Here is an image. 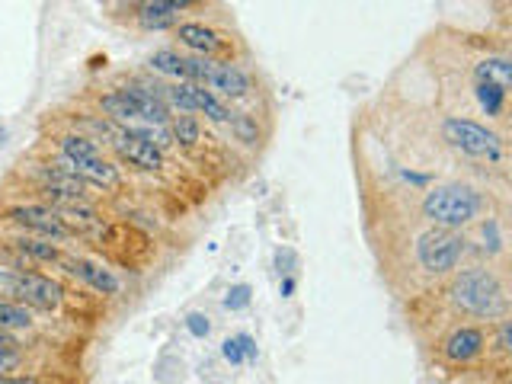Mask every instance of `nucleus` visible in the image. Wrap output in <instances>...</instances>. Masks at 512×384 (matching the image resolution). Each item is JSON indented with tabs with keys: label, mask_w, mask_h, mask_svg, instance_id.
Returning <instances> with one entry per match:
<instances>
[{
	"label": "nucleus",
	"mask_w": 512,
	"mask_h": 384,
	"mask_svg": "<svg viewBox=\"0 0 512 384\" xmlns=\"http://www.w3.org/2000/svg\"><path fill=\"white\" fill-rule=\"evenodd\" d=\"M448 298H452V304L458 311L471 314V317H500L506 311L503 285L484 266L464 269L461 276L452 282V292H448Z\"/></svg>",
	"instance_id": "1"
},
{
	"label": "nucleus",
	"mask_w": 512,
	"mask_h": 384,
	"mask_svg": "<svg viewBox=\"0 0 512 384\" xmlns=\"http://www.w3.org/2000/svg\"><path fill=\"white\" fill-rule=\"evenodd\" d=\"M58 151H61V160L68 164L80 180L87 186H103V189H112L119 183V170L112 160L103 157L100 144L87 135H77V132H68L58 138Z\"/></svg>",
	"instance_id": "2"
},
{
	"label": "nucleus",
	"mask_w": 512,
	"mask_h": 384,
	"mask_svg": "<svg viewBox=\"0 0 512 384\" xmlns=\"http://www.w3.org/2000/svg\"><path fill=\"white\" fill-rule=\"evenodd\" d=\"M480 205L484 202H480V196L468 186H439V189L426 192L423 215L432 224H439V228L455 231L461 224H471L477 218Z\"/></svg>",
	"instance_id": "3"
},
{
	"label": "nucleus",
	"mask_w": 512,
	"mask_h": 384,
	"mask_svg": "<svg viewBox=\"0 0 512 384\" xmlns=\"http://www.w3.org/2000/svg\"><path fill=\"white\" fill-rule=\"evenodd\" d=\"M461 256H464V237L445 228L423 234L420 244H416V260H420V266L432 272V276L452 272L461 263Z\"/></svg>",
	"instance_id": "4"
},
{
	"label": "nucleus",
	"mask_w": 512,
	"mask_h": 384,
	"mask_svg": "<svg viewBox=\"0 0 512 384\" xmlns=\"http://www.w3.org/2000/svg\"><path fill=\"white\" fill-rule=\"evenodd\" d=\"M442 135L448 144H455L461 154H471V157H490V160H500L503 157V141L496 138L493 132H487L484 125H477L471 119H455L448 116L442 122Z\"/></svg>",
	"instance_id": "5"
},
{
	"label": "nucleus",
	"mask_w": 512,
	"mask_h": 384,
	"mask_svg": "<svg viewBox=\"0 0 512 384\" xmlns=\"http://www.w3.org/2000/svg\"><path fill=\"white\" fill-rule=\"evenodd\" d=\"M7 221L23 228L32 237H42V240H68L71 231L64 228V221L58 218L55 208H48L45 202H29V205H13L7 208Z\"/></svg>",
	"instance_id": "6"
},
{
	"label": "nucleus",
	"mask_w": 512,
	"mask_h": 384,
	"mask_svg": "<svg viewBox=\"0 0 512 384\" xmlns=\"http://www.w3.org/2000/svg\"><path fill=\"white\" fill-rule=\"evenodd\" d=\"M61 301H64V288L55 279L42 276L36 269L16 272V304L36 311H58Z\"/></svg>",
	"instance_id": "7"
},
{
	"label": "nucleus",
	"mask_w": 512,
	"mask_h": 384,
	"mask_svg": "<svg viewBox=\"0 0 512 384\" xmlns=\"http://www.w3.org/2000/svg\"><path fill=\"white\" fill-rule=\"evenodd\" d=\"M68 276L80 279L84 285H90L93 292H100V295H116L119 292V279H116V272L100 266V263H93L87 260V256H77V253H64L61 256V263H58Z\"/></svg>",
	"instance_id": "8"
},
{
	"label": "nucleus",
	"mask_w": 512,
	"mask_h": 384,
	"mask_svg": "<svg viewBox=\"0 0 512 384\" xmlns=\"http://www.w3.org/2000/svg\"><path fill=\"white\" fill-rule=\"evenodd\" d=\"M112 148H116L119 157L128 160L132 167L151 170V173L164 167V154H160V148H154V144L141 135V128H128V132H119L116 138H112Z\"/></svg>",
	"instance_id": "9"
},
{
	"label": "nucleus",
	"mask_w": 512,
	"mask_h": 384,
	"mask_svg": "<svg viewBox=\"0 0 512 384\" xmlns=\"http://www.w3.org/2000/svg\"><path fill=\"white\" fill-rule=\"evenodd\" d=\"M202 87L221 90L224 96H231V100H240V96H247V90H250V77L240 71L237 64L208 61V71L202 77Z\"/></svg>",
	"instance_id": "10"
},
{
	"label": "nucleus",
	"mask_w": 512,
	"mask_h": 384,
	"mask_svg": "<svg viewBox=\"0 0 512 384\" xmlns=\"http://www.w3.org/2000/svg\"><path fill=\"white\" fill-rule=\"evenodd\" d=\"M442 352H445V359L455 362V365L474 362L480 352H484V330H477V327H458L442 343Z\"/></svg>",
	"instance_id": "11"
},
{
	"label": "nucleus",
	"mask_w": 512,
	"mask_h": 384,
	"mask_svg": "<svg viewBox=\"0 0 512 384\" xmlns=\"http://www.w3.org/2000/svg\"><path fill=\"white\" fill-rule=\"evenodd\" d=\"M122 90H125L128 100L135 103L138 119H148V122H154V125H167V119H170V106H167L164 100H160L157 90H154L151 84H128V87H122Z\"/></svg>",
	"instance_id": "12"
},
{
	"label": "nucleus",
	"mask_w": 512,
	"mask_h": 384,
	"mask_svg": "<svg viewBox=\"0 0 512 384\" xmlns=\"http://www.w3.org/2000/svg\"><path fill=\"white\" fill-rule=\"evenodd\" d=\"M176 39H180L186 48H192L199 58H212L215 52H221V39H218V32L215 29H208L202 23H183V26H176Z\"/></svg>",
	"instance_id": "13"
},
{
	"label": "nucleus",
	"mask_w": 512,
	"mask_h": 384,
	"mask_svg": "<svg viewBox=\"0 0 512 384\" xmlns=\"http://www.w3.org/2000/svg\"><path fill=\"white\" fill-rule=\"evenodd\" d=\"M7 247L20 253L26 263L29 260H36V263H61V256H64V250L58 244H52V240H42V237H32V234H20V237L7 240Z\"/></svg>",
	"instance_id": "14"
},
{
	"label": "nucleus",
	"mask_w": 512,
	"mask_h": 384,
	"mask_svg": "<svg viewBox=\"0 0 512 384\" xmlns=\"http://www.w3.org/2000/svg\"><path fill=\"white\" fill-rule=\"evenodd\" d=\"M189 4L183 0H154V4H141L138 7V23L144 29H167L180 20V10H186Z\"/></svg>",
	"instance_id": "15"
},
{
	"label": "nucleus",
	"mask_w": 512,
	"mask_h": 384,
	"mask_svg": "<svg viewBox=\"0 0 512 384\" xmlns=\"http://www.w3.org/2000/svg\"><path fill=\"white\" fill-rule=\"evenodd\" d=\"M100 109L106 112L112 122H135L138 119V109L125 96V90H109V93H103L100 96Z\"/></svg>",
	"instance_id": "16"
},
{
	"label": "nucleus",
	"mask_w": 512,
	"mask_h": 384,
	"mask_svg": "<svg viewBox=\"0 0 512 384\" xmlns=\"http://www.w3.org/2000/svg\"><path fill=\"white\" fill-rule=\"evenodd\" d=\"M509 80H512V71L506 58H487L477 64V84H493L500 90H509Z\"/></svg>",
	"instance_id": "17"
},
{
	"label": "nucleus",
	"mask_w": 512,
	"mask_h": 384,
	"mask_svg": "<svg viewBox=\"0 0 512 384\" xmlns=\"http://www.w3.org/2000/svg\"><path fill=\"white\" fill-rule=\"evenodd\" d=\"M32 327V311L23 308V304H13V301H0V330H29Z\"/></svg>",
	"instance_id": "18"
},
{
	"label": "nucleus",
	"mask_w": 512,
	"mask_h": 384,
	"mask_svg": "<svg viewBox=\"0 0 512 384\" xmlns=\"http://www.w3.org/2000/svg\"><path fill=\"white\" fill-rule=\"evenodd\" d=\"M151 68H154L157 74L180 77L183 84H189V77H186V58H183V55H176V52H154V55H151Z\"/></svg>",
	"instance_id": "19"
},
{
	"label": "nucleus",
	"mask_w": 512,
	"mask_h": 384,
	"mask_svg": "<svg viewBox=\"0 0 512 384\" xmlns=\"http://www.w3.org/2000/svg\"><path fill=\"white\" fill-rule=\"evenodd\" d=\"M192 96H196V109H202L212 122H228V119H231V112L215 100L212 90H205V87H196V84H192Z\"/></svg>",
	"instance_id": "20"
},
{
	"label": "nucleus",
	"mask_w": 512,
	"mask_h": 384,
	"mask_svg": "<svg viewBox=\"0 0 512 384\" xmlns=\"http://www.w3.org/2000/svg\"><path fill=\"white\" fill-rule=\"evenodd\" d=\"M221 352H224V359H228L231 365H240L244 359H253L256 356V346H253L250 336L240 333V336H234V340H224V349Z\"/></svg>",
	"instance_id": "21"
},
{
	"label": "nucleus",
	"mask_w": 512,
	"mask_h": 384,
	"mask_svg": "<svg viewBox=\"0 0 512 384\" xmlns=\"http://www.w3.org/2000/svg\"><path fill=\"white\" fill-rule=\"evenodd\" d=\"M477 100L484 106L487 116H500L506 106V90L493 87V84H477Z\"/></svg>",
	"instance_id": "22"
},
{
	"label": "nucleus",
	"mask_w": 512,
	"mask_h": 384,
	"mask_svg": "<svg viewBox=\"0 0 512 384\" xmlns=\"http://www.w3.org/2000/svg\"><path fill=\"white\" fill-rule=\"evenodd\" d=\"M173 138L180 141V144H186V148L199 144V138H202L199 119L196 116H176V122H173Z\"/></svg>",
	"instance_id": "23"
},
{
	"label": "nucleus",
	"mask_w": 512,
	"mask_h": 384,
	"mask_svg": "<svg viewBox=\"0 0 512 384\" xmlns=\"http://www.w3.org/2000/svg\"><path fill=\"white\" fill-rule=\"evenodd\" d=\"M231 132L237 135V141H244V144H253L256 141V122L253 116H247V112H231Z\"/></svg>",
	"instance_id": "24"
},
{
	"label": "nucleus",
	"mask_w": 512,
	"mask_h": 384,
	"mask_svg": "<svg viewBox=\"0 0 512 384\" xmlns=\"http://www.w3.org/2000/svg\"><path fill=\"white\" fill-rule=\"evenodd\" d=\"M0 301L16 304V269L0 263Z\"/></svg>",
	"instance_id": "25"
},
{
	"label": "nucleus",
	"mask_w": 512,
	"mask_h": 384,
	"mask_svg": "<svg viewBox=\"0 0 512 384\" xmlns=\"http://www.w3.org/2000/svg\"><path fill=\"white\" fill-rule=\"evenodd\" d=\"M224 304H228L231 311L247 308V304H250V288H247V285H237V288H231L228 298H224Z\"/></svg>",
	"instance_id": "26"
},
{
	"label": "nucleus",
	"mask_w": 512,
	"mask_h": 384,
	"mask_svg": "<svg viewBox=\"0 0 512 384\" xmlns=\"http://www.w3.org/2000/svg\"><path fill=\"white\" fill-rule=\"evenodd\" d=\"M20 362H23V349H0V375L13 372Z\"/></svg>",
	"instance_id": "27"
},
{
	"label": "nucleus",
	"mask_w": 512,
	"mask_h": 384,
	"mask_svg": "<svg viewBox=\"0 0 512 384\" xmlns=\"http://www.w3.org/2000/svg\"><path fill=\"white\" fill-rule=\"evenodd\" d=\"M186 327H189L192 336H208V330H212V324H208L205 314H189L186 317Z\"/></svg>",
	"instance_id": "28"
},
{
	"label": "nucleus",
	"mask_w": 512,
	"mask_h": 384,
	"mask_svg": "<svg viewBox=\"0 0 512 384\" xmlns=\"http://www.w3.org/2000/svg\"><path fill=\"white\" fill-rule=\"evenodd\" d=\"M0 384H45L39 375H0Z\"/></svg>",
	"instance_id": "29"
},
{
	"label": "nucleus",
	"mask_w": 512,
	"mask_h": 384,
	"mask_svg": "<svg viewBox=\"0 0 512 384\" xmlns=\"http://www.w3.org/2000/svg\"><path fill=\"white\" fill-rule=\"evenodd\" d=\"M0 349H23V343L16 340V333H10V330H0Z\"/></svg>",
	"instance_id": "30"
}]
</instances>
